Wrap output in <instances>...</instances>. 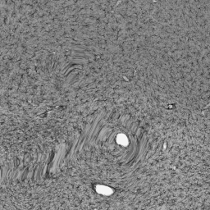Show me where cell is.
I'll list each match as a JSON object with an SVG mask.
<instances>
[{"label": "cell", "instance_id": "6da1fadb", "mask_svg": "<svg viewBox=\"0 0 210 210\" xmlns=\"http://www.w3.org/2000/svg\"><path fill=\"white\" fill-rule=\"evenodd\" d=\"M117 142L122 145H126L128 143V140L124 135H119L117 136Z\"/></svg>", "mask_w": 210, "mask_h": 210}, {"label": "cell", "instance_id": "7a4b0ae2", "mask_svg": "<svg viewBox=\"0 0 210 210\" xmlns=\"http://www.w3.org/2000/svg\"><path fill=\"white\" fill-rule=\"evenodd\" d=\"M107 189H108V187H105V186H99L98 187V191L99 192H100V193H103V194H106V195H107V194H109L108 192H107Z\"/></svg>", "mask_w": 210, "mask_h": 210}]
</instances>
